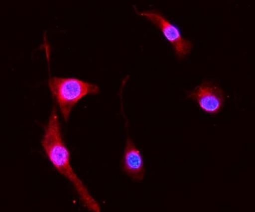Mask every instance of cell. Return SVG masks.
Here are the masks:
<instances>
[{"instance_id": "5b68a950", "label": "cell", "mask_w": 255, "mask_h": 212, "mask_svg": "<svg viewBox=\"0 0 255 212\" xmlns=\"http://www.w3.org/2000/svg\"><path fill=\"white\" fill-rule=\"evenodd\" d=\"M123 172L136 182L142 181L145 175V166L141 152L128 135L127 145L121 161Z\"/></svg>"}, {"instance_id": "6da1fadb", "label": "cell", "mask_w": 255, "mask_h": 212, "mask_svg": "<svg viewBox=\"0 0 255 212\" xmlns=\"http://www.w3.org/2000/svg\"><path fill=\"white\" fill-rule=\"evenodd\" d=\"M61 130L57 111L53 106L41 141L42 147L56 170L72 184L83 205L89 211L100 212L99 203L90 194L89 190L71 166L70 153L63 141Z\"/></svg>"}, {"instance_id": "7a4b0ae2", "label": "cell", "mask_w": 255, "mask_h": 212, "mask_svg": "<svg viewBox=\"0 0 255 212\" xmlns=\"http://www.w3.org/2000/svg\"><path fill=\"white\" fill-rule=\"evenodd\" d=\"M48 85L65 122H68L71 111L79 100L88 95H98L100 92L97 84L76 78H50Z\"/></svg>"}, {"instance_id": "277c9868", "label": "cell", "mask_w": 255, "mask_h": 212, "mask_svg": "<svg viewBox=\"0 0 255 212\" xmlns=\"http://www.w3.org/2000/svg\"><path fill=\"white\" fill-rule=\"evenodd\" d=\"M187 97L196 101L202 111L212 115H216L221 111L226 98L224 91L209 81H204Z\"/></svg>"}, {"instance_id": "3957f363", "label": "cell", "mask_w": 255, "mask_h": 212, "mask_svg": "<svg viewBox=\"0 0 255 212\" xmlns=\"http://www.w3.org/2000/svg\"><path fill=\"white\" fill-rule=\"evenodd\" d=\"M134 9L138 15L145 17L161 31L167 40L172 45L176 56L179 60L186 58L191 53L193 48L192 42L188 39L182 37L180 31L177 26L168 21L160 11L155 9L138 12L135 6Z\"/></svg>"}]
</instances>
